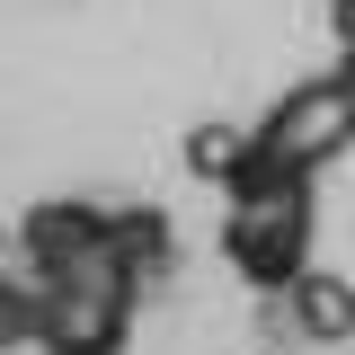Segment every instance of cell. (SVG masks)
<instances>
[{"label":"cell","instance_id":"6da1fadb","mask_svg":"<svg viewBox=\"0 0 355 355\" xmlns=\"http://www.w3.org/2000/svg\"><path fill=\"white\" fill-rule=\"evenodd\" d=\"M27 293H36V347L44 355H125L142 284L169 258V222L151 205H80L53 196L18 222Z\"/></svg>","mask_w":355,"mask_h":355},{"label":"cell","instance_id":"7a4b0ae2","mask_svg":"<svg viewBox=\"0 0 355 355\" xmlns=\"http://www.w3.org/2000/svg\"><path fill=\"white\" fill-rule=\"evenodd\" d=\"M222 196H231V214H222L231 266H240L258 293H284V284L311 266V178L249 169V178H231Z\"/></svg>","mask_w":355,"mask_h":355},{"label":"cell","instance_id":"277c9868","mask_svg":"<svg viewBox=\"0 0 355 355\" xmlns=\"http://www.w3.org/2000/svg\"><path fill=\"white\" fill-rule=\"evenodd\" d=\"M36 347V293H27V275H0V355Z\"/></svg>","mask_w":355,"mask_h":355},{"label":"cell","instance_id":"5b68a950","mask_svg":"<svg viewBox=\"0 0 355 355\" xmlns=\"http://www.w3.org/2000/svg\"><path fill=\"white\" fill-rule=\"evenodd\" d=\"M338 36H347V44H355V0H338Z\"/></svg>","mask_w":355,"mask_h":355},{"label":"cell","instance_id":"3957f363","mask_svg":"<svg viewBox=\"0 0 355 355\" xmlns=\"http://www.w3.org/2000/svg\"><path fill=\"white\" fill-rule=\"evenodd\" d=\"M284 311L302 320L311 338H347V329H355V293L338 284V275H320V266H302V275L284 284Z\"/></svg>","mask_w":355,"mask_h":355}]
</instances>
